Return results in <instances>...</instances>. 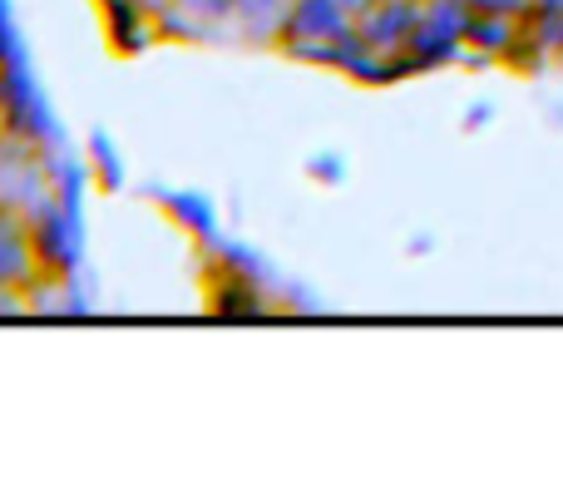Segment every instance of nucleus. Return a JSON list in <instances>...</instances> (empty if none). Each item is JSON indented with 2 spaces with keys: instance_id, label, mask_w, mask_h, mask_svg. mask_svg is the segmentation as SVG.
<instances>
[{
  "instance_id": "2",
  "label": "nucleus",
  "mask_w": 563,
  "mask_h": 504,
  "mask_svg": "<svg viewBox=\"0 0 563 504\" xmlns=\"http://www.w3.org/2000/svg\"><path fill=\"white\" fill-rule=\"evenodd\" d=\"M351 20L341 0H291L287 6V40L297 45H331V40H346Z\"/></svg>"
},
{
  "instance_id": "3",
  "label": "nucleus",
  "mask_w": 563,
  "mask_h": 504,
  "mask_svg": "<svg viewBox=\"0 0 563 504\" xmlns=\"http://www.w3.org/2000/svg\"><path fill=\"white\" fill-rule=\"evenodd\" d=\"M544 10H554V15H563V0H539Z\"/></svg>"
},
{
  "instance_id": "4",
  "label": "nucleus",
  "mask_w": 563,
  "mask_h": 504,
  "mask_svg": "<svg viewBox=\"0 0 563 504\" xmlns=\"http://www.w3.org/2000/svg\"><path fill=\"white\" fill-rule=\"evenodd\" d=\"M0 129H5V114H0Z\"/></svg>"
},
{
  "instance_id": "1",
  "label": "nucleus",
  "mask_w": 563,
  "mask_h": 504,
  "mask_svg": "<svg viewBox=\"0 0 563 504\" xmlns=\"http://www.w3.org/2000/svg\"><path fill=\"white\" fill-rule=\"evenodd\" d=\"M40 277V233L20 208L0 204V307Z\"/></svg>"
}]
</instances>
